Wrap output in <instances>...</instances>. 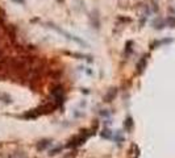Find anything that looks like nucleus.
Returning <instances> with one entry per match:
<instances>
[{
    "mask_svg": "<svg viewBox=\"0 0 175 158\" xmlns=\"http://www.w3.org/2000/svg\"><path fill=\"white\" fill-rule=\"evenodd\" d=\"M52 95L54 98V102H56L57 106H61L63 103V88L61 86H57L52 90Z\"/></svg>",
    "mask_w": 175,
    "mask_h": 158,
    "instance_id": "obj_1",
    "label": "nucleus"
},
{
    "mask_svg": "<svg viewBox=\"0 0 175 158\" xmlns=\"http://www.w3.org/2000/svg\"><path fill=\"white\" fill-rule=\"evenodd\" d=\"M52 145V140H47V138H45V140H41V141H38V144H37V150H45V149H47L49 146Z\"/></svg>",
    "mask_w": 175,
    "mask_h": 158,
    "instance_id": "obj_2",
    "label": "nucleus"
},
{
    "mask_svg": "<svg viewBox=\"0 0 175 158\" xmlns=\"http://www.w3.org/2000/svg\"><path fill=\"white\" fill-rule=\"evenodd\" d=\"M115 96H116V88H111L108 91V94L104 95V102H112V99Z\"/></svg>",
    "mask_w": 175,
    "mask_h": 158,
    "instance_id": "obj_3",
    "label": "nucleus"
},
{
    "mask_svg": "<svg viewBox=\"0 0 175 158\" xmlns=\"http://www.w3.org/2000/svg\"><path fill=\"white\" fill-rule=\"evenodd\" d=\"M132 127H133V120H132V117H126V120L124 121V128L126 129V131H130L132 129Z\"/></svg>",
    "mask_w": 175,
    "mask_h": 158,
    "instance_id": "obj_4",
    "label": "nucleus"
},
{
    "mask_svg": "<svg viewBox=\"0 0 175 158\" xmlns=\"http://www.w3.org/2000/svg\"><path fill=\"white\" fill-rule=\"evenodd\" d=\"M145 65H146V57H142V59L138 62L137 65V69H138V73H142V70H144Z\"/></svg>",
    "mask_w": 175,
    "mask_h": 158,
    "instance_id": "obj_5",
    "label": "nucleus"
},
{
    "mask_svg": "<svg viewBox=\"0 0 175 158\" xmlns=\"http://www.w3.org/2000/svg\"><path fill=\"white\" fill-rule=\"evenodd\" d=\"M101 137H104V138H111V131H109V129H104L103 133H101Z\"/></svg>",
    "mask_w": 175,
    "mask_h": 158,
    "instance_id": "obj_6",
    "label": "nucleus"
},
{
    "mask_svg": "<svg viewBox=\"0 0 175 158\" xmlns=\"http://www.w3.org/2000/svg\"><path fill=\"white\" fill-rule=\"evenodd\" d=\"M61 150H62V148H61V146H58V148H56V149H53V150H50V156H54V154H57V153H59L61 152Z\"/></svg>",
    "mask_w": 175,
    "mask_h": 158,
    "instance_id": "obj_7",
    "label": "nucleus"
},
{
    "mask_svg": "<svg viewBox=\"0 0 175 158\" xmlns=\"http://www.w3.org/2000/svg\"><path fill=\"white\" fill-rule=\"evenodd\" d=\"M116 141H117V144H120L122 141V137H121V134H120V132H117V133H116Z\"/></svg>",
    "mask_w": 175,
    "mask_h": 158,
    "instance_id": "obj_8",
    "label": "nucleus"
},
{
    "mask_svg": "<svg viewBox=\"0 0 175 158\" xmlns=\"http://www.w3.org/2000/svg\"><path fill=\"white\" fill-rule=\"evenodd\" d=\"M12 2L16 3V4H21V5L25 4V0H12Z\"/></svg>",
    "mask_w": 175,
    "mask_h": 158,
    "instance_id": "obj_9",
    "label": "nucleus"
}]
</instances>
